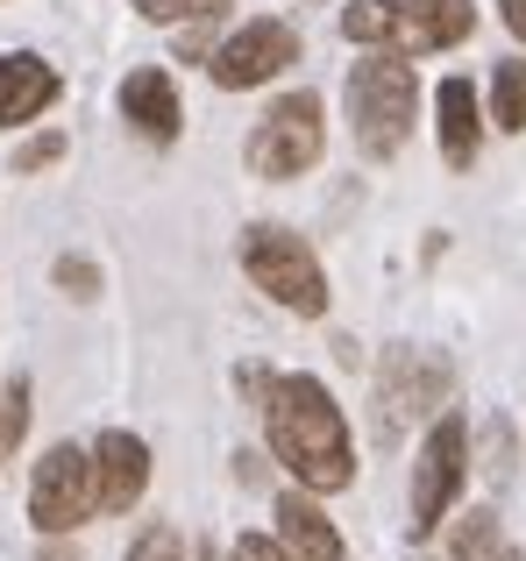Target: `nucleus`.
Returning <instances> with one entry per match:
<instances>
[{
  "mask_svg": "<svg viewBox=\"0 0 526 561\" xmlns=\"http://www.w3.org/2000/svg\"><path fill=\"white\" fill-rule=\"evenodd\" d=\"M256 412H263V440L271 455L285 462V477L313 497H334L356 483V440H348V412L334 405V391L306 370H285V377H263L256 391Z\"/></svg>",
  "mask_w": 526,
  "mask_h": 561,
  "instance_id": "nucleus-1",
  "label": "nucleus"
},
{
  "mask_svg": "<svg viewBox=\"0 0 526 561\" xmlns=\"http://www.w3.org/2000/svg\"><path fill=\"white\" fill-rule=\"evenodd\" d=\"M342 107H348V136H356L363 157H399L405 136L420 122V71L413 57H391V50H370L363 65H348L342 79Z\"/></svg>",
  "mask_w": 526,
  "mask_h": 561,
  "instance_id": "nucleus-2",
  "label": "nucleus"
},
{
  "mask_svg": "<svg viewBox=\"0 0 526 561\" xmlns=\"http://www.w3.org/2000/svg\"><path fill=\"white\" fill-rule=\"evenodd\" d=\"M477 0H348L342 36L356 50H391V57H434L470 43Z\"/></svg>",
  "mask_w": 526,
  "mask_h": 561,
  "instance_id": "nucleus-3",
  "label": "nucleus"
},
{
  "mask_svg": "<svg viewBox=\"0 0 526 561\" xmlns=\"http://www.w3.org/2000/svg\"><path fill=\"white\" fill-rule=\"evenodd\" d=\"M242 271H250V285L263 291V299L277 306V313H299V320H320L328 313V271H320V256L299 242L291 228H277V220H250L236 242Z\"/></svg>",
  "mask_w": 526,
  "mask_h": 561,
  "instance_id": "nucleus-4",
  "label": "nucleus"
},
{
  "mask_svg": "<svg viewBox=\"0 0 526 561\" xmlns=\"http://www.w3.org/2000/svg\"><path fill=\"white\" fill-rule=\"evenodd\" d=\"M320 150H328V107H320V93H277L271 107H263V122L250 128V142H242V157H250L256 179L285 185V179H306V171L320 164Z\"/></svg>",
  "mask_w": 526,
  "mask_h": 561,
  "instance_id": "nucleus-5",
  "label": "nucleus"
},
{
  "mask_svg": "<svg viewBox=\"0 0 526 561\" xmlns=\"http://www.w3.org/2000/svg\"><path fill=\"white\" fill-rule=\"evenodd\" d=\"M462 483H470V426L462 412H434L427 440L413 448V491H405V512H413V540H434L456 512Z\"/></svg>",
  "mask_w": 526,
  "mask_h": 561,
  "instance_id": "nucleus-6",
  "label": "nucleus"
},
{
  "mask_svg": "<svg viewBox=\"0 0 526 561\" xmlns=\"http://www.w3.org/2000/svg\"><path fill=\"white\" fill-rule=\"evenodd\" d=\"M93 512H100V497H93V448H79V440L43 448V462L28 469V519H36V534L65 540V534H79Z\"/></svg>",
  "mask_w": 526,
  "mask_h": 561,
  "instance_id": "nucleus-7",
  "label": "nucleus"
},
{
  "mask_svg": "<svg viewBox=\"0 0 526 561\" xmlns=\"http://www.w3.org/2000/svg\"><path fill=\"white\" fill-rule=\"evenodd\" d=\"M291 65H299V28L277 22V14H256V22L228 28V36L214 43V57H207V71H214V85H221V93L271 85L277 71H291Z\"/></svg>",
  "mask_w": 526,
  "mask_h": 561,
  "instance_id": "nucleus-8",
  "label": "nucleus"
},
{
  "mask_svg": "<svg viewBox=\"0 0 526 561\" xmlns=\"http://www.w3.org/2000/svg\"><path fill=\"white\" fill-rule=\"evenodd\" d=\"M448 405V356L434 348H391L377 363V434L399 440L405 420H427Z\"/></svg>",
  "mask_w": 526,
  "mask_h": 561,
  "instance_id": "nucleus-9",
  "label": "nucleus"
},
{
  "mask_svg": "<svg viewBox=\"0 0 526 561\" xmlns=\"http://www.w3.org/2000/svg\"><path fill=\"white\" fill-rule=\"evenodd\" d=\"M142 491H150V440L128 434V426H107V434L93 440V497L107 519H122V512L142 505Z\"/></svg>",
  "mask_w": 526,
  "mask_h": 561,
  "instance_id": "nucleus-10",
  "label": "nucleus"
},
{
  "mask_svg": "<svg viewBox=\"0 0 526 561\" xmlns=\"http://www.w3.org/2000/svg\"><path fill=\"white\" fill-rule=\"evenodd\" d=\"M434 136H442V164L470 171L477 150H484V100H477L470 79H442L434 85Z\"/></svg>",
  "mask_w": 526,
  "mask_h": 561,
  "instance_id": "nucleus-11",
  "label": "nucleus"
},
{
  "mask_svg": "<svg viewBox=\"0 0 526 561\" xmlns=\"http://www.w3.org/2000/svg\"><path fill=\"white\" fill-rule=\"evenodd\" d=\"M57 93H65V79H57L50 57H36V50H0V128H28Z\"/></svg>",
  "mask_w": 526,
  "mask_h": 561,
  "instance_id": "nucleus-12",
  "label": "nucleus"
},
{
  "mask_svg": "<svg viewBox=\"0 0 526 561\" xmlns=\"http://www.w3.org/2000/svg\"><path fill=\"white\" fill-rule=\"evenodd\" d=\"M122 122L136 128L142 142H179L185 114H179V85H171V71H157V65L128 71V79H122Z\"/></svg>",
  "mask_w": 526,
  "mask_h": 561,
  "instance_id": "nucleus-13",
  "label": "nucleus"
},
{
  "mask_svg": "<svg viewBox=\"0 0 526 561\" xmlns=\"http://www.w3.org/2000/svg\"><path fill=\"white\" fill-rule=\"evenodd\" d=\"M271 519H277V540H285L299 561H342V534H334V519L320 512V497L313 491H277V505H271Z\"/></svg>",
  "mask_w": 526,
  "mask_h": 561,
  "instance_id": "nucleus-14",
  "label": "nucleus"
},
{
  "mask_svg": "<svg viewBox=\"0 0 526 561\" xmlns=\"http://www.w3.org/2000/svg\"><path fill=\"white\" fill-rule=\"evenodd\" d=\"M491 122H499L505 136H526V57H505V65L491 71Z\"/></svg>",
  "mask_w": 526,
  "mask_h": 561,
  "instance_id": "nucleus-15",
  "label": "nucleus"
},
{
  "mask_svg": "<svg viewBox=\"0 0 526 561\" xmlns=\"http://www.w3.org/2000/svg\"><path fill=\"white\" fill-rule=\"evenodd\" d=\"M28 440V377L0 383V469L14 462V448Z\"/></svg>",
  "mask_w": 526,
  "mask_h": 561,
  "instance_id": "nucleus-16",
  "label": "nucleus"
},
{
  "mask_svg": "<svg viewBox=\"0 0 526 561\" xmlns=\"http://www.w3.org/2000/svg\"><path fill=\"white\" fill-rule=\"evenodd\" d=\"M491 548H499V519H491L484 505H477V512H462V519H456V534H448V561H484Z\"/></svg>",
  "mask_w": 526,
  "mask_h": 561,
  "instance_id": "nucleus-17",
  "label": "nucleus"
},
{
  "mask_svg": "<svg viewBox=\"0 0 526 561\" xmlns=\"http://www.w3.org/2000/svg\"><path fill=\"white\" fill-rule=\"evenodd\" d=\"M136 14L157 28H185V22H221L228 0H136Z\"/></svg>",
  "mask_w": 526,
  "mask_h": 561,
  "instance_id": "nucleus-18",
  "label": "nucleus"
},
{
  "mask_svg": "<svg viewBox=\"0 0 526 561\" xmlns=\"http://www.w3.org/2000/svg\"><path fill=\"white\" fill-rule=\"evenodd\" d=\"M122 561H185L179 526H164V519H157V526H142V534L128 540V554H122Z\"/></svg>",
  "mask_w": 526,
  "mask_h": 561,
  "instance_id": "nucleus-19",
  "label": "nucleus"
},
{
  "mask_svg": "<svg viewBox=\"0 0 526 561\" xmlns=\"http://www.w3.org/2000/svg\"><path fill=\"white\" fill-rule=\"evenodd\" d=\"M57 291L65 299H100V263H85V256H57Z\"/></svg>",
  "mask_w": 526,
  "mask_h": 561,
  "instance_id": "nucleus-20",
  "label": "nucleus"
},
{
  "mask_svg": "<svg viewBox=\"0 0 526 561\" xmlns=\"http://www.w3.org/2000/svg\"><path fill=\"white\" fill-rule=\"evenodd\" d=\"M57 157H65V136H57V128H43V136H28L22 150H14V171H43V164H57Z\"/></svg>",
  "mask_w": 526,
  "mask_h": 561,
  "instance_id": "nucleus-21",
  "label": "nucleus"
},
{
  "mask_svg": "<svg viewBox=\"0 0 526 561\" xmlns=\"http://www.w3.org/2000/svg\"><path fill=\"white\" fill-rule=\"evenodd\" d=\"M228 561H299V554H291L277 534H236V548H228Z\"/></svg>",
  "mask_w": 526,
  "mask_h": 561,
  "instance_id": "nucleus-22",
  "label": "nucleus"
},
{
  "mask_svg": "<svg viewBox=\"0 0 526 561\" xmlns=\"http://www.w3.org/2000/svg\"><path fill=\"white\" fill-rule=\"evenodd\" d=\"M499 22H505V28H513V36L526 43V0H499Z\"/></svg>",
  "mask_w": 526,
  "mask_h": 561,
  "instance_id": "nucleus-23",
  "label": "nucleus"
},
{
  "mask_svg": "<svg viewBox=\"0 0 526 561\" xmlns=\"http://www.w3.org/2000/svg\"><path fill=\"white\" fill-rule=\"evenodd\" d=\"M484 561H519V554H513V548H505V540H499V548H491Z\"/></svg>",
  "mask_w": 526,
  "mask_h": 561,
  "instance_id": "nucleus-24",
  "label": "nucleus"
}]
</instances>
